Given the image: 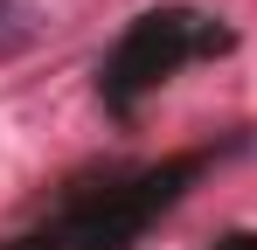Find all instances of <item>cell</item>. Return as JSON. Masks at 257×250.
Returning a JSON list of instances; mask_svg holds the SVG:
<instances>
[{
    "mask_svg": "<svg viewBox=\"0 0 257 250\" xmlns=\"http://www.w3.org/2000/svg\"><path fill=\"white\" fill-rule=\"evenodd\" d=\"M202 160H167V167H146V174H132L118 188H97L84 202L70 208V222H63V250H125L160 208L181 195V181L195 174Z\"/></svg>",
    "mask_w": 257,
    "mask_h": 250,
    "instance_id": "7a4b0ae2",
    "label": "cell"
},
{
    "mask_svg": "<svg viewBox=\"0 0 257 250\" xmlns=\"http://www.w3.org/2000/svg\"><path fill=\"white\" fill-rule=\"evenodd\" d=\"M35 35H42V14L28 0H0V63L21 56V49H35Z\"/></svg>",
    "mask_w": 257,
    "mask_h": 250,
    "instance_id": "3957f363",
    "label": "cell"
},
{
    "mask_svg": "<svg viewBox=\"0 0 257 250\" xmlns=\"http://www.w3.org/2000/svg\"><path fill=\"white\" fill-rule=\"evenodd\" d=\"M222 250H257V236H229V243H222Z\"/></svg>",
    "mask_w": 257,
    "mask_h": 250,
    "instance_id": "5b68a950",
    "label": "cell"
},
{
    "mask_svg": "<svg viewBox=\"0 0 257 250\" xmlns=\"http://www.w3.org/2000/svg\"><path fill=\"white\" fill-rule=\"evenodd\" d=\"M7 250H63V229H42V236H21V243H7Z\"/></svg>",
    "mask_w": 257,
    "mask_h": 250,
    "instance_id": "277c9868",
    "label": "cell"
},
{
    "mask_svg": "<svg viewBox=\"0 0 257 250\" xmlns=\"http://www.w3.org/2000/svg\"><path fill=\"white\" fill-rule=\"evenodd\" d=\"M215 49H229V28H215L209 14H195V7H153V14H139L118 49L104 56V70H97V97L132 118V104L153 90V83H167L174 70H188L195 56H215Z\"/></svg>",
    "mask_w": 257,
    "mask_h": 250,
    "instance_id": "6da1fadb",
    "label": "cell"
}]
</instances>
